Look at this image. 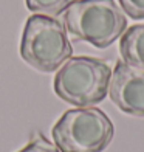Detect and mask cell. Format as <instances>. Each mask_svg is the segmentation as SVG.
I'll list each match as a JSON object with an SVG mask.
<instances>
[{
    "label": "cell",
    "mask_w": 144,
    "mask_h": 152,
    "mask_svg": "<svg viewBox=\"0 0 144 152\" xmlns=\"http://www.w3.org/2000/svg\"><path fill=\"white\" fill-rule=\"evenodd\" d=\"M65 30L74 40L107 48L127 28V19L115 0H76L64 11Z\"/></svg>",
    "instance_id": "obj_1"
},
{
    "label": "cell",
    "mask_w": 144,
    "mask_h": 152,
    "mask_svg": "<svg viewBox=\"0 0 144 152\" xmlns=\"http://www.w3.org/2000/svg\"><path fill=\"white\" fill-rule=\"evenodd\" d=\"M71 54L73 47L67 37L64 22L42 14H33L26 19L20 40V56L34 70L56 72Z\"/></svg>",
    "instance_id": "obj_2"
},
{
    "label": "cell",
    "mask_w": 144,
    "mask_h": 152,
    "mask_svg": "<svg viewBox=\"0 0 144 152\" xmlns=\"http://www.w3.org/2000/svg\"><path fill=\"white\" fill-rule=\"evenodd\" d=\"M112 68L107 62L92 56L70 58L54 76V93L76 107L99 104L108 93Z\"/></svg>",
    "instance_id": "obj_3"
},
{
    "label": "cell",
    "mask_w": 144,
    "mask_h": 152,
    "mask_svg": "<svg viewBox=\"0 0 144 152\" xmlns=\"http://www.w3.org/2000/svg\"><path fill=\"white\" fill-rule=\"evenodd\" d=\"M113 135L112 120L98 107L67 110L51 130L54 146L60 152H102Z\"/></svg>",
    "instance_id": "obj_4"
},
{
    "label": "cell",
    "mask_w": 144,
    "mask_h": 152,
    "mask_svg": "<svg viewBox=\"0 0 144 152\" xmlns=\"http://www.w3.org/2000/svg\"><path fill=\"white\" fill-rule=\"evenodd\" d=\"M108 95L121 112L144 118V72L126 64L116 62L112 72Z\"/></svg>",
    "instance_id": "obj_5"
},
{
    "label": "cell",
    "mask_w": 144,
    "mask_h": 152,
    "mask_svg": "<svg viewBox=\"0 0 144 152\" xmlns=\"http://www.w3.org/2000/svg\"><path fill=\"white\" fill-rule=\"evenodd\" d=\"M119 53L126 64L144 72V23L133 25L124 31L119 42Z\"/></svg>",
    "instance_id": "obj_6"
},
{
    "label": "cell",
    "mask_w": 144,
    "mask_h": 152,
    "mask_svg": "<svg viewBox=\"0 0 144 152\" xmlns=\"http://www.w3.org/2000/svg\"><path fill=\"white\" fill-rule=\"evenodd\" d=\"M76 0H25L26 8L34 14H42L56 17L70 6Z\"/></svg>",
    "instance_id": "obj_7"
},
{
    "label": "cell",
    "mask_w": 144,
    "mask_h": 152,
    "mask_svg": "<svg viewBox=\"0 0 144 152\" xmlns=\"http://www.w3.org/2000/svg\"><path fill=\"white\" fill-rule=\"evenodd\" d=\"M17 152H60V151L47 137H44L40 132H37L31 137V140L28 141V144L25 148H22Z\"/></svg>",
    "instance_id": "obj_8"
},
{
    "label": "cell",
    "mask_w": 144,
    "mask_h": 152,
    "mask_svg": "<svg viewBox=\"0 0 144 152\" xmlns=\"http://www.w3.org/2000/svg\"><path fill=\"white\" fill-rule=\"evenodd\" d=\"M121 10L133 20L144 19V0H119Z\"/></svg>",
    "instance_id": "obj_9"
}]
</instances>
